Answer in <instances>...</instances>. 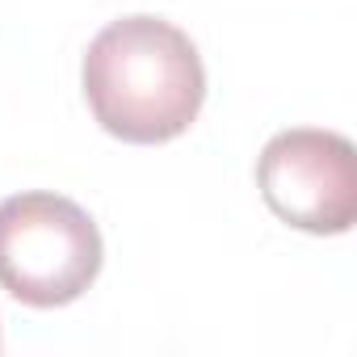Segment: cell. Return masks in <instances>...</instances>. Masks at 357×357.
<instances>
[{
  "label": "cell",
  "mask_w": 357,
  "mask_h": 357,
  "mask_svg": "<svg viewBox=\"0 0 357 357\" xmlns=\"http://www.w3.org/2000/svg\"><path fill=\"white\" fill-rule=\"evenodd\" d=\"M101 261V231L72 198L34 190L0 202V290L17 303L68 307L97 282Z\"/></svg>",
  "instance_id": "obj_2"
},
{
  "label": "cell",
  "mask_w": 357,
  "mask_h": 357,
  "mask_svg": "<svg viewBox=\"0 0 357 357\" xmlns=\"http://www.w3.org/2000/svg\"><path fill=\"white\" fill-rule=\"evenodd\" d=\"M265 206L311 236H344L357 223V151L344 135L294 126L265 143L257 160Z\"/></svg>",
  "instance_id": "obj_3"
},
{
  "label": "cell",
  "mask_w": 357,
  "mask_h": 357,
  "mask_svg": "<svg viewBox=\"0 0 357 357\" xmlns=\"http://www.w3.org/2000/svg\"><path fill=\"white\" fill-rule=\"evenodd\" d=\"M80 80L97 126L143 147L185 135L206 101V68L194 38L147 13L109 22L89 43Z\"/></svg>",
  "instance_id": "obj_1"
}]
</instances>
